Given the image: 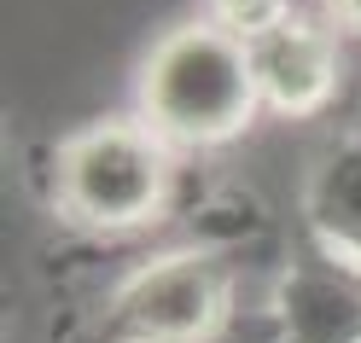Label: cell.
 Returning a JSON list of instances; mask_svg holds the SVG:
<instances>
[{"label": "cell", "mask_w": 361, "mask_h": 343, "mask_svg": "<svg viewBox=\"0 0 361 343\" xmlns=\"http://www.w3.org/2000/svg\"><path fill=\"white\" fill-rule=\"evenodd\" d=\"M303 227H309V244H321L326 256L361 268V134H344L309 169Z\"/></svg>", "instance_id": "8992f818"}, {"label": "cell", "mask_w": 361, "mask_h": 343, "mask_svg": "<svg viewBox=\"0 0 361 343\" xmlns=\"http://www.w3.org/2000/svg\"><path fill=\"white\" fill-rule=\"evenodd\" d=\"M298 12L291 0H210V24H221L228 35H239V41H257V35H268L274 24H286V18Z\"/></svg>", "instance_id": "52a82bcc"}, {"label": "cell", "mask_w": 361, "mask_h": 343, "mask_svg": "<svg viewBox=\"0 0 361 343\" xmlns=\"http://www.w3.org/2000/svg\"><path fill=\"white\" fill-rule=\"evenodd\" d=\"M175 157L134 117H99L64 134L47 163L53 210L87 233H134L152 227L175 198Z\"/></svg>", "instance_id": "7a4b0ae2"}, {"label": "cell", "mask_w": 361, "mask_h": 343, "mask_svg": "<svg viewBox=\"0 0 361 343\" xmlns=\"http://www.w3.org/2000/svg\"><path fill=\"white\" fill-rule=\"evenodd\" d=\"M286 343H361V268L309 244L280 285Z\"/></svg>", "instance_id": "5b68a950"}, {"label": "cell", "mask_w": 361, "mask_h": 343, "mask_svg": "<svg viewBox=\"0 0 361 343\" xmlns=\"http://www.w3.org/2000/svg\"><path fill=\"white\" fill-rule=\"evenodd\" d=\"M321 18L344 41H361V0H321Z\"/></svg>", "instance_id": "ba28073f"}, {"label": "cell", "mask_w": 361, "mask_h": 343, "mask_svg": "<svg viewBox=\"0 0 361 343\" xmlns=\"http://www.w3.org/2000/svg\"><path fill=\"white\" fill-rule=\"evenodd\" d=\"M245 47H251V76H257L262 111H274L286 123L321 117L344 87V35L326 18L291 12L286 24H274Z\"/></svg>", "instance_id": "277c9868"}, {"label": "cell", "mask_w": 361, "mask_h": 343, "mask_svg": "<svg viewBox=\"0 0 361 343\" xmlns=\"http://www.w3.org/2000/svg\"><path fill=\"white\" fill-rule=\"evenodd\" d=\"M239 268L221 244H175L134 262L105 291L94 343H221L233 326Z\"/></svg>", "instance_id": "3957f363"}, {"label": "cell", "mask_w": 361, "mask_h": 343, "mask_svg": "<svg viewBox=\"0 0 361 343\" xmlns=\"http://www.w3.org/2000/svg\"><path fill=\"white\" fill-rule=\"evenodd\" d=\"M262 94L251 76V47L210 18L175 24L152 41L134 76V117L169 151H216L233 146L257 123Z\"/></svg>", "instance_id": "6da1fadb"}]
</instances>
